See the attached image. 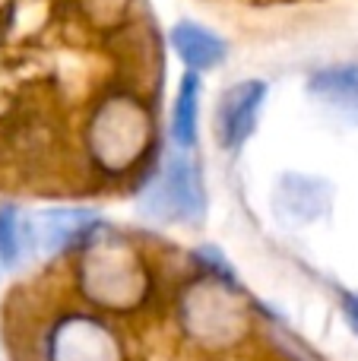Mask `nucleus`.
<instances>
[{
  "label": "nucleus",
  "mask_w": 358,
  "mask_h": 361,
  "mask_svg": "<svg viewBox=\"0 0 358 361\" xmlns=\"http://www.w3.org/2000/svg\"><path fill=\"white\" fill-rule=\"evenodd\" d=\"M203 203H206V193H203L200 169L184 152L165 162L156 187L146 197V209L162 219H197L203 212Z\"/></svg>",
  "instance_id": "f257e3e1"
},
{
  "label": "nucleus",
  "mask_w": 358,
  "mask_h": 361,
  "mask_svg": "<svg viewBox=\"0 0 358 361\" xmlns=\"http://www.w3.org/2000/svg\"><path fill=\"white\" fill-rule=\"evenodd\" d=\"M146 130H149L146 114L133 102H114L95 124V152L105 165L124 169L143 152L146 137H149Z\"/></svg>",
  "instance_id": "f03ea898"
},
{
  "label": "nucleus",
  "mask_w": 358,
  "mask_h": 361,
  "mask_svg": "<svg viewBox=\"0 0 358 361\" xmlns=\"http://www.w3.org/2000/svg\"><path fill=\"white\" fill-rule=\"evenodd\" d=\"M82 273H86L89 295L95 301H105V305H127L143 288V276H140L137 263L130 260V254H124V250L101 247L99 254L86 260Z\"/></svg>",
  "instance_id": "7ed1b4c3"
},
{
  "label": "nucleus",
  "mask_w": 358,
  "mask_h": 361,
  "mask_svg": "<svg viewBox=\"0 0 358 361\" xmlns=\"http://www.w3.org/2000/svg\"><path fill=\"white\" fill-rule=\"evenodd\" d=\"M264 99H266V82H260V80L235 82L232 89L222 92L219 114H216V137H219V146H226V149H241V146L247 143V137H251L254 127H257Z\"/></svg>",
  "instance_id": "20e7f679"
},
{
  "label": "nucleus",
  "mask_w": 358,
  "mask_h": 361,
  "mask_svg": "<svg viewBox=\"0 0 358 361\" xmlns=\"http://www.w3.org/2000/svg\"><path fill=\"white\" fill-rule=\"evenodd\" d=\"M51 361H121V345L92 320H67L54 333Z\"/></svg>",
  "instance_id": "39448f33"
},
{
  "label": "nucleus",
  "mask_w": 358,
  "mask_h": 361,
  "mask_svg": "<svg viewBox=\"0 0 358 361\" xmlns=\"http://www.w3.org/2000/svg\"><path fill=\"white\" fill-rule=\"evenodd\" d=\"M308 89L330 111L358 124V63H340V67L321 70L311 76Z\"/></svg>",
  "instance_id": "423d86ee"
},
{
  "label": "nucleus",
  "mask_w": 358,
  "mask_h": 361,
  "mask_svg": "<svg viewBox=\"0 0 358 361\" xmlns=\"http://www.w3.org/2000/svg\"><path fill=\"white\" fill-rule=\"evenodd\" d=\"M95 225V212L89 209H51L42 212L35 219V241L42 244L44 250H63L70 244H76L82 235H89Z\"/></svg>",
  "instance_id": "0eeeda50"
},
{
  "label": "nucleus",
  "mask_w": 358,
  "mask_h": 361,
  "mask_svg": "<svg viewBox=\"0 0 358 361\" xmlns=\"http://www.w3.org/2000/svg\"><path fill=\"white\" fill-rule=\"evenodd\" d=\"M171 44H175L178 57H181L194 73L197 70L219 67L222 57H226V42L197 23H178L175 29H171Z\"/></svg>",
  "instance_id": "6e6552de"
},
{
  "label": "nucleus",
  "mask_w": 358,
  "mask_h": 361,
  "mask_svg": "<svg viewBox=\"0 0 358 361\" xmlns=\"http://www.w3.org/2000/svg\"><path fill=\"white\" fill-rule=\"evenodd\" d=\"M197 111H200V80L190 70L181 76L175 108H171V137L181 149H190L197 143Z\"/></svg>",
  "instance_id": "1a4fd4ad"
},
{
  "label": "nucleus",
  "mask_w": 358,
  "mask_h": 361,
  "mask_svg": "<svg viewBox=\"0 0 358 361\" xmlns=\"http://www.w3.org/2000/svg\"><path fill=\"white\" fill-rule=\"evenodd\" d=\"M25 235H29V222L16 206H0V260L6 267H16L23 260Z\"/></svg>",
  "instance_id": "9d476101"
},
{
  "label": "nucleus",
  "mask_w": 358,
  "mask_h": 361,
  "mask_svg": "<svg viewBox=\"0 0 358 361\" xmlns=\"http://www.w3.org/2000/svg\"><path fill=\"white\" fill-rule=\"evenodd\" d=\"M323 193H327V187L311 180V178H285L283 203H285V209L295 212V216H302V209H304L302 203H308L311 212L317 216V212L323 209Z\"/></svg>",
  "instance_id": "9b49d317"
},
{
  "label": "nucleus",
  "mask_w": 358,
  "mask_h": 361,
  "mask_svg": "<svg viewBox=\"0 0 358 361\" xmlns=\"http://www.w3.org/2000/svg\"><path fill=\"white\" fill-rule=\"evenodd\" d=\"M342 314H346L349 326H352V333L358 336V295H346L342 298Z\"/></svg>",
  "instance_id": "f8f14e48"
}]
</instances>
